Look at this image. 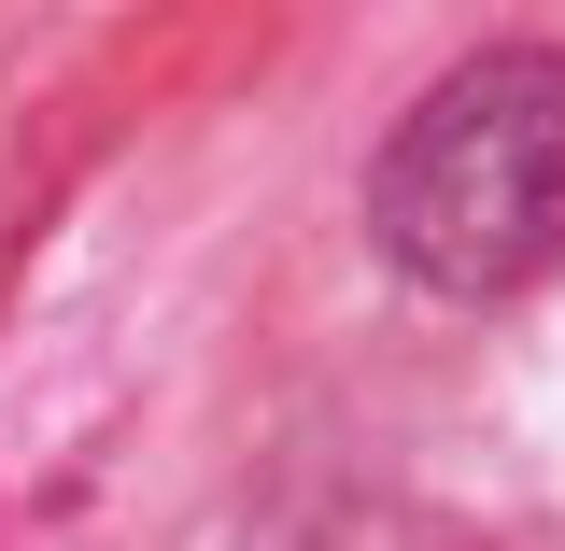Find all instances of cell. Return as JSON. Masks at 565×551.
I'll return each instance as SVG.
<instances>
[{
  "instance_id": "obj_1",
  "label": "cell",
  "mask_w": 565,
  "mask_h": 551,
  "mask_svg": "<svg viewBox=\"0 0 565 551\" xmlns=\"http://www.w3.org/2000/svg\"><path fill=\"white\" fill-rule=\"evenodd\" d=\"M367 226L438 297L537 283L565 255V57L552 43H494V57L438 71L411 99V128L382 141Z\"/></svg>"
}]
</instances>
